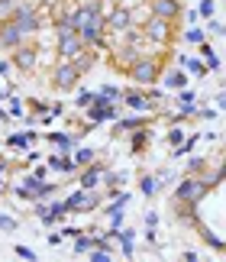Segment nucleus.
Segmentation results:
<instances>
[{
	"instance_id": "f3484780",
	"label": "nucleus",
	"mask_w": 226,
	"mask_h": 262,
	"mask_svg": "<svg viewBox=\"0 0 226 262\" xmlns=\"http://www.w3.org/2000/svg\"><path fill=\"white\" fill-rule=\"evenodd\" d=\"M91 159H94V152H91V149H78L75 162H78V165H84V162H91Z\"/></svg>"
},
{
	"instance_id": "2eb2a0df",
	"label": "nucleus",
	"mask_w": 226,
	"mask_h": 262,
	"mask_svg": "<svg viewBox=\"0 0 226 262\" xmlns=\"http://www.w3.org/2000/svg\"><path fill=\"white\" fill-rule=\"evenodd\" d=\"M126 104L136 107V110H142V107H146V97H142V94H126Z\"/></svg>"
},
{
	"instance_id": "f257e3e1",
	"label": "nucleus",
	"mask_w": 226,
	"mask_h": 262,
	"mask_svg": "<svg viewBox=\"0 0 226 262\" xmlns=\"http://www.w3.org/2000/svg\"><path fill=\"white\" fill-rule=\"evenodd\" d=\"M210 191V181H200V178H184L181 185H178V191H174V198L178 201H184L188 207H194L197 201L204 198Z\"/></svg>"
},
{
	"instance_id": "9b49d317",
	"label": "nucleus",
	"mask_w": 226,
	"mask_h": 262,
	"mask_svg": "<svg viewBox=\"0 0 226 262\" xmlns=\"http://www.w3.org/2000/svg\"><path fill=\"white\" fill-rule=\"evenodd\" d=\"M184 81H188V78H184L181 72H171V75L165 78V84H168V88H184Z\"/></svg>"
},
{
	"instance_id": "393cba45",
	"label": "nucleus",
	"mask_w": 226,
	"mask_h": 262,
	"mask_svg": "<svg viewBox=\"0 0 226 262\" xmlns=\"http://www.w3.org/2000/svg\"><path fill=\"white\" fill-rule=\"evenodd\" d=\"M29 139H33V136H13V139H10V143H13V146H26Z\"/></svg>"
},
{
	"instance_id": "5701e85b",
	"label": "nucleus",
	"mask_w": 226,
	"mask_h": 262,
	"mask_svg": "<svg viewBox=\"0 0 226 262\" xmlns=\"http://www.w3.org/2000/svg\"><path fill=\"white\" fill-rule=\"evenodd\" d=\"M126 23H129V16H126V13H117V16H113V26H117V29H123Z\"/></svg>"
},
{
	"instance_id": "6e6552de",
	"label": "nucleus",
	"mask_w": 226,
	"mask_h": 262,
	"mask_svg": "<svg viewBox=\"0 0 226 262\" xmlns=\"http://www.w3.org/2000/svg\"><path fill=\"white\" fill-rule=\"evenodd\" d=\"M78 46H81V36H75V33H68V36H61V55H75L78 52Z\"/></svg>"
},
{
	"instance_id": "9d476101",
	"label": "nucleus",
	"mask_w": 226,
	"mask_h": 262,
	"mask_svg": "<svg viewBox=\"0 0 226 262\" xmlns=\"http://www.w3.org/2000/svg\"><path fill=\"white\" fill-rule=\"evenodd\" d=\"M200 55L207 58V65H210V68H220V58H217V52H213L210 46H204V49H200Z\"/></svg>"
},
{
	"instance_id": "1a4fd4ad",
	"label": "nucleus",
	"mask_w": 226,
	"mask_h": 262,
	"mask_svg": "<svg viewBox=\"0 0 226 262\" xmlns=\"http://www.w3.org/2000/svg\"><path fill=\"white\" fill-rule=\"evenodd\" d=\"M165 33H168V19L155 16V19L149 23V36H155V39H165Z\"/></svg>"
},
{
	"instance_id": "b1692460",
	"label": "nucleus",
	"mask_w": 226,
	"mask_h": 262,
	"mask_svg": "<svg viewBox=\"0 0 226 262\" xmlns=\"http://www.w3.org/2000/svg\"><path fill=\"white\" fill-rule=\"evenodd\" d=\"M168 139H171L174 146H181V139H184V133H181V129H171V133H168Z\"/></svg>"
},
{
	"instance_id": "ddd939ff",
	"label": "nucleus",
	"mask_w": 226,
	"mask_h": 262,
	"mask_svg": "<svg viewBox=\"0 0 226 262\" xmlns=\"http://www.w3.org/2000/svg\"><path fill=\"white\" fill-rule=\"evenodd\" d=\"M97 178H100V168H91V172L84 175V181H81V185H84V188H94V185H97Z\"/></svg>"
},
{
	"instance_id": "39448f33",
	"label": "nucleus",
	"mask_w": 226,
	"mask_h": 262,
	"mask_svg": "<svg viewBox=\"0 0 226 262\" xmlns=\"http://www.w3.org/2000/svg\"><path fill=\"white\" fill-rule=\"evenodd\" d=\"M16 26L23 29V36H29V33H36V16H33V10L19 7V10H16Z\"/></svg>"
},
{
	"instance_id": "4468645a",
	"label": "nucleus",
	"mask_w": 226,
	"mask_h": 262,
	"mask_svg": "<svg viewBox=\"0 0 226 262\" xmlns=\"http://www.w3.org/2000/svg\"><path fill=\"white\" fill-rule=\"evenodd\" d=\"M200 236H204V239H207V243H210L213 249H223V239H220V236H213V233H210V230H200Z\"/></svg>"
},
{
	"instance_id": "0eeeda50",
	"label": "nucleus",
	"mask_w": 226,
	"mask_h": 262,
	"mask_svg": "<svg viewBox=\"0 0 226 262\" xmlns=\"http://www.w3.org/2000/svg\"><path fill=\"white\" fill-rule=\"evenodd\" d=\"M75 78H78V68H71V65H65V68H58L55 81H58V88H71V84H75Z\"/></svg>"
},
{
	"instance_id": "20e7f679",
	"label": "nucleus",
	"mask_w": 226,
	"mask_h": 262,
	"mask_svg": "<svg viewBox=\"0 0 226 262\" xmlns=\"http://www.w3.org/2000/svg\"><path fill=\"white\" fill-rule=\"evenodd\" d=\"M19 39H23V29L16 23H4L0 26V42L4 46H19Z\"/></svg>"
},
{
	"instance_id": "aec40b11",
	"label": "nucleus",
	"mask_w": 226,
	"mask_h": 262,
	"mask_svg": "<svg viewBox=\"0 0 226 262\" xmlns=\"http://www.w3.org/2000/svg\"><path fill=\"white\" fill-rule=\"evenodd\" d=\"M200 16H213V0H200Z\"/></svg>"
},
{
	"instance_id": "a211bd4d",
	"label": "nucleus",
	"mask_w": 226,
	"mask_h": 262,
	"mask_svg": "<svg viewBox=\"0 0 226 262\" xmlns=\"http://www.w3.org/2000/svg\"><path fill=\"white\" fill-rule=\"evenodd\" d=\"M184 39H188V42H204V33H200V29H188Z\"/></svg>"
},
{
	"instance_id": "f8f14e48",
	"label": "nucleus",
	"mask_w": 226,
	"mask_h": 262,
	"mask_svg": "<svg viewBox=\"0 0 226 262\" xmlns=\"http://www.w3.org/2000/svg\"><path fill=\"white\" fill-rule=\"evenodd\" d=\"M33 62H36V58H33V52H26V49H23V52L16 55V65H19V68H29Z\"/></svg>"
},
{
	"instance_id": "6ab92c4d",
	"label": "nucleus",
	"mask_w": 226,
	"mask_h": 262,
	"mask_svg": "<svg viewBox=\"0 0 226 262\" xmlns=\"http://www.w3.org/2000/svg\"><path fill=\"white\" fill-rule=\"evenodd\" d=\"M16 256H19V259H29V262L36 259V253H33V249H29V246H16Z\"/></svg>"
},
{
	"instance_id": "423d86ee",
	"label": "nucleus",
	"mask_w": 226,
	"mask_h": 262,
	"mask_svg": "<svg viewBox=\"0 0 226 262\" xmlns=\"http://www.w3.org/2000/svg\"><path fill=\"white\" fill-rule=\"evenodd\" d=\"M65 207H68V210H78V207H94V198L84 194V191H78V194H71V198L65 201Z\"/></svg>"
},
{
	"instance_id": "7ed1b4c3",
	"label": "nucleus",
	"mask_w": 226,
	"mask_h": 262,
	"mask_svg": "<svg viewBox=\"0 0 226 262\" xmlns=\"http://www.w3.org/2000/svg\"><path fill=\"white\" fill-rule=\"evenodd\" d=\"M152 10H155V16H162V19H174L181 13L178 0H152Z\"/></svg>"
},
{
	"instance_id": "bb28decb",
	"label": "nucleus",
	"mask_w": 226,
	"mask_h": 262,
	"mask_svg": "<svg viewBox=\"0 0 226 262\" xmlns=\"http://www.w3.org/2000/svg\"><path fill=\"white\" fill-rule=\"evenodd\" d=\"M0 227H4V230H13V220H10V217H0Z\"/></svg>"
},
{
	"instance_id": "dca6fc26",
	"label": "nucleus",
	"mask_w": 226,
	"mask_h": 262,
	"mask_svg": "<svg viewBox=\"0 0 226 262\" xmlns=\"http://www.w3.org/2000/svg\"><path fill=\"white\" fill-rule=\"evenodd\" d=\"M181 62H184V68H191L194 75H204V65L197 62V58H181Z\"/></svg>"
},
{
	"instance_id": "412c9836",
	"label": "nucleus",
	"mask_w": 226,
	"mask_h": 262,
	"mask_svg": "<svg viewBox=\"0 0 226 262\" xmlns=\"http://www.w3.org/2000/svg\"><path fill=\"white\" fill-rule=\"evenodd\" d=\"M155 191V178H142V194H152Z\"/></svg>"
},
{
	"instance_id": "4be33fe9",
	"label": "nucleus",
	"mask_w": 226,
	"mask_h": 262,
	"mask_svg": "<svg viewBox=\"0 0 226 262\" xmlns=\"http://www.w3.org/2000/svg\"><path fill=\"white\" fill-rule=\"evenodd\" d=\"M91 259H94V262H110V249H107V253L97 249V253H91Z\"/></svg>"
},
{
	"instance_id": "a878e982",
	"label": "nucleus",
	"mask_w": 226,
	"mask_h": 262,
	"mask_svg": "<svg viewBox=\"0 0 226 262\" xmlns=\"http://www.w3.org/2000/svg\"><path fill=\"white\" fill-rule=\"evenodd\" d=\"M75 249H78V253H84V249H91V239H78V243H75Z\"/></svg>"
},
{
	"instance_id": "f03ea898",
	"label": "nucleus",
	"mask_w": 226,
	"mask_h": 262,
	"mask_svg": "<svg viewBox=\"0 0 226 262\" xmlns=\"http://www.w3.org/2000/svg\"><path fill=\"white\" fill-rule=\"evenodd\" d=\"M132 78L142 81V84H152L159 78V65L155 62H136V65H132Z\"/></svg>"
}]
</instances>
